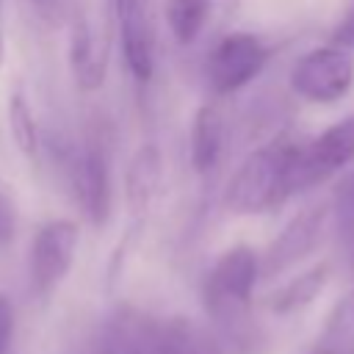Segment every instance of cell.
<instances>
[{
  "instance_id": "6",
  "label": "cell",
  "mask_w": 354,
  "mask_h": 354,
  "mask_svg": "<svg viewBox=\"0 0 354 354\" xmlns=\"http://www.w3.org/2000/svg\"><path fill=\"white\" fill-rule=\"evenodd\" d=\"M80 246V227L72 218H50L36 230L28 257L30 290L39 299H47L58 290L66 274L75 266Z\"/></svg>"
},
{
  "instance_id": "2",
  "label": "cell",
  "mask_w": 354,
  "mask_h": 354,
  "mask_svg": "<svg viewBox=\"0 0 354 354\" xmlns=\"http://www.w3.org/2000/svg\"><path fill=\"white\" fill-rule=\"evenodd\" d=\"M299 141L277 138L249 152L224 188V207L235 216H257L290 199V160Z\"/></svg>"
},
{
  "instance_id": "16",
  "label": "cell",
  "mask_w": 354,
  "mask_h": 354,
  "mask_svg": "<svg viewBox=\"0 0 354 354\" xmlns=\"http://www.w3.org/2000/svg\"><path fill=\"white\" fill-rule=\"evenodd\" d=\"M152 354H218V351L205 337L202 329H196L185 318H171V321L155 324Z\"/></svg>"
},
{
  "instance_id": "20",
  "label": "cell",
  "mask_w": 354,
  "mask_h": 354,
  "mask_svg": "<svg viewBox=\"0 0 354 354\" xmlns=\"http://www.w3.org/2000/svg\"><path fill=\"white\" fill-rule=\"evenodd\" d=\"M14 343V304L6 293H0V354H11Z\"/></svg>"
},
{
  "instance_id": "14",
  "label": "cell",
  "mask_w": 354,
  "mask_h": 354,
  "mask_svg": "<svg viewBox=\"0 0 354 354\" xmlns=\"http://www.w3.org/2000/svg\"><path fill=\"white\" fill-rule=\"evenodd\" d=\"M329 282V263H315L310 268H304L301 274L290 277L288 282H282L274 293H268L266 307L274 315H290L296 310H304L307 304H313L318 299V293L326 288Z\"/></svg>"
},
{
  "instance_id": "19",
  "label": "cell",
  "mask_w": 354,
  "mask_h": 354,
  "mask_svg": "<svg viewBox=\"0 0 354 354\" xmlns=\"http://www.w3.org/2000/svg\"><path fill=\"white\" fill-rule=\"evenodd\" d=\"M17 227H19L17 202L11 199V194H6V191L0 188V246L14 243V238H17Z\"/></svg>"
},
{
  "instance_id": "12",
  "label": "cell",
  "mask_w": 354,
  "mask_h": 354,
  "mask_svg": "<svg viewBox=\"0 0 354 354\" xmlns=\"http://www.w3.org/2000/svg\"><path fill=\"white\" fill-rule=\"evenodd\" d=\"M163 183V155L155 141L141 144L124 169V207L133 216H144Z\"/></svg>"
},
{
  "instance_id": "5",
  "label": "cell",
  "mask_w": 354,
  "mask_h": 354,
  "mask_svg": "<svg viewBox=\"0 0 354 354\" xmlns=\"http://www.w3.org/2000/svg\"><path fill=\"white\" fill-rule=\"evenodd\" d=\"M296 97L313 105H335L354 86V55L340 44H324L307 50L288 75Z\"/></svg>"
},
{
  "instance_id": "4",
  "label": "cell",
  "mask_w": 354,
  "mask_h": 354,
  "mask_svg": "<svg viewBox=\"0 0 354 354\" xmlns=\"http://www.w3.org/2000/svg\"><path fill=\"white\" fill-rule=\"evenodd\" d=\"M66 180L83 216L94 227H105L113 213L111 147L100 130H91L77 149L66 155Z\"/></svg>"
},
{
  "instance_id": "23",
  "label": "cell",
  "mask_w": 354,
  "mask_h": 354,
  "mask_svg": "<svg viewBox=\"0 0 354 354\" xmlns=\"http://www.w3.org/2000/svg\"><path fill=\"white\" fill-rule=\"evenodd\" d=\"M6 61V36H3V25H0V66Z\"/></svg>"
},
{
  "instance_id": "18",
  "label": "cell",
  "mask_w": 354,
  "mask_h": 354,
  "mask_svg": "<svg viewBox=\"0 0 354 354\" xmlns=\"http://www.w3.org/2000/svg\"><path fill=\"white\" fill-rule=\"evenodd\" d=\"M8 130H11L17 149L28 160H33L39 155V130H36L33 111H30V105L19 88L8 94Z\"/></svg>"
},
{
  "instance_id": "17",
  "label": "cell",
  "mask_w": 354,
  "mask_h": 354,
  "mask_svg": "<svg viewBox=\"0 0 354 354\" xmlns=\"http://www.w3.org/2000/svg\"><path fill=\"white\" fill-rule=\"evenodd\" d=\"M166 25L177 44H194L205 30L213 0H166Z\"/></svg>"
},
{
  "instance_id": "1",
  "label": "cell",
  "mask_w": 354,
  "mask_h": 354,
  "mask_svg": "<svg viewBox=\"0 0 354 354\" xmlns=\"http://www.w3.org/2000/svg\"><path fill=\"white\" fill-rule=\"evenodd\" d=\"M257 279L260 254L246 243H235L216 257L202 285V301L210 321L241 354L254 348L252 296Z\"/></svg>"
},
{
  "instance_id": "10",
  "label": "cell",
  "mask_w": 354,
  "mask_h": 354,
  "mask_svg": "<svg viewBox=\"0 0 354 354\" xmlns=\"http://www.w3.org/2000/svg\"><path fill=\"white\" fill-rule=\"evenodd\" d=\"M113 28L122 41V55L130 75L147 83L155 72V25L149 14V0H111Z\"/></svg>"
},
{
  "instance_id": "21",
  "label": "cell",
  "mask_w": 354,
  "mask_h": 354,
  "mask_svg": "<svg viewBox=\"0 0 354 354\" xmlns=\"http://www.w3.org/2000/svg\"><path fill=\"white\" fill-rule=\"evenodd\" d=\"M335 44H340V47H346V50H354V8H351L348 17L337 25V30H335Z\"/></svg>"
},
{
  "instance_id": "22",
  "label": "cell",
  "mask_w": 354,
  "mask_h": 354,
  "mask_svg": "<svg viewBox=\"0 0 354 354\" xmlns=\"http://www.w3.org/2000/svg\"><path fill=\"white\" fill-rule=\"evenodd\" d=\"M33 3L41 8L44 17H53V19H58L66 11V0H33Z\"/></svg>"
},
{
  "instance_id": "15",
  "label": "cell",
  "mask_w": 354,
  "mask_h": 354,
  "mask_svg": "<svg viewBox=\"0 0 354 354\" xmlns=\"http://www.w3.org/2000/svg\"><path fill=\"white\" fill-rule=\"evenodd\" d=\"M313 354H354V290L340 296L329 310Z\"/></svg>"
},
{
  "instance_id": "9",
  "label": "cell",
  "mask_w": 354,
  "mask_h": 354,
  "mask_svg": "<svg viewBox=\"0 0 354 354\" xmlns=\"http://www.w3.org/2000/svg\"><path fill=\"white\" fill-rule=\"evenodd\" d=\"M329 213H332L329 205H310V207L299 210L279 230V235L268 243V249L260 254V277L274 279V277L290 271L296 263H301L321 243Z\"/></svg>"
},
{
  "instance_id": "8",
  "label": "cell",
  "mask_w": 354,
  "mask_h": 354,
  "mask_svg": "<svg viewBox=\"0 0 354 354\" xmlns=\"http://www.w3.org/2000/svg\"><path fill=\"white\" fill-rule=\"evenodd\" d=\"M268 47L246 30L227 33L216 41V47L207 53L205 61V77L213 94H235L243 86H249L266 66Z\"/></svg>"
},
{
  "instance_id": "3",
  "label": "cell",
  "mask_w": 354,
  "mask_h": 354,
  "mask_svg": "<svg viewBox=\"0 0 354 354\" xmlns=\"http://www.w3.org/2000/svg\"><path fill=\"white\" fill-rule=\"evenodd\" d=\"M113 3L75 6L69 11V66L83 91H97L105 83L113 39Z\"/></svg>"
},
{
  "instance_id": "11",
  "label": "cell",
  "mask_w": 354,
  "mask_h": 354,
  "mask_svg": "<svg viewBox=\"0 0 354 354\" xmlns=\"http://www.w3.org/2000/svg\"><path fill=\"white\" fill-rule=\"evenodd\" d=\"M155 324L133 310H119L97 329L88 354H152Z\"/></svg>"
},
{
  "instance_id": "7",
  "label": "cell",
  "mask_w": 354,
  "mask_h": 354,
  "mask_svg": "<svg viewBox=\"0 0 354 354\" xmlns=\"http://www.w3.org/2000/svg\"><path fill=\"white\" fill-rule=\"evenodd\" d=\"M354 160V113L326 127L313 141L296 144L290 160V196L296 191L326 183L332 174L346 169Z\"/></svg>"
},
{
  "instance_id": "13",
  "label": "cell",
  "mask_w": 354,
  "mask_h": 354,
  "mask_svg": "<svg viewBox=\"0 0 354 354\" xmlns=\"http://www.w3.org/2000/svg\"><path fill=\"white\" fill-rule=\"evenodd\" d=\"M224 149V116L216 105L205 102L196 108L191 122V166L196 174H210Z\"/></svg>"
}]
</instances>
